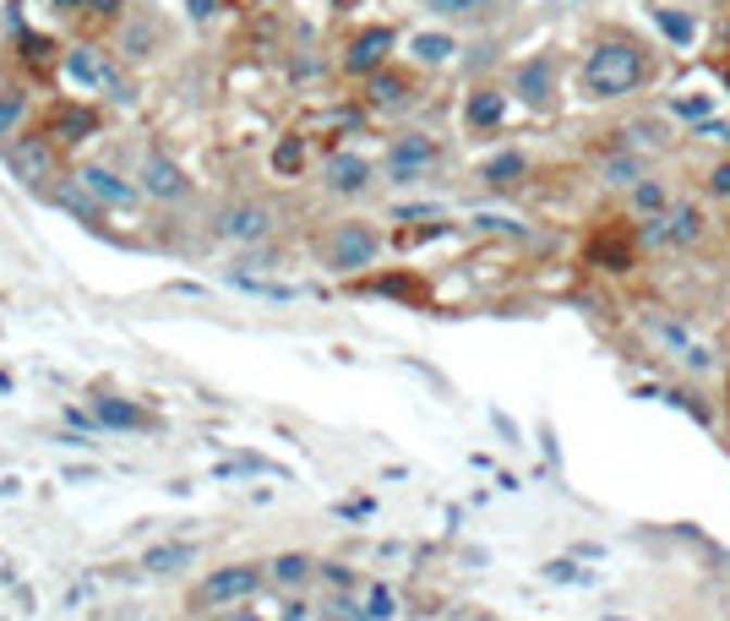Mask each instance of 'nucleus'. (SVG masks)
<instances>
[{
    "instance_id": "obj_1",
    "label": "nucleus",
    "mask_w": 730,
    "mask_h": 621,
    "mask_svg": "<svg viewBox=\"0 0 730 621\" xmlns=\"http://www.w3.org/2000/svg\"><path fill=\"white\" fill-rule=\"evenodd\" d=\"M583 77H589V93H594V99H627V93L643 88L649 61H643L638 45H627V39H605V45L589 50Z\"/></svg>"
},
{
    "instance_id": "obj_2",
    "label": "nucleus",
    "mask_w": 730,
    "mask_h": 621,
    "mask_svg": "<svg viewBox=\"0 0 730 621\" xmlns=\"http://www.w3.org/2000/svg\"><path fill=\"white\" fill-rule=\"evenodd\" d=\"M643 333L654 339V344H665L676 360H687V371H714V355H708V344H697L681 322H670V317H659V310H649L643 317Z\"/></svg>"
},
{
    "instance_id": "obj_3",
    "label": "nucleus",
    "mask_w": 730,
    "mask_h": 621,
    "mask_svg": "<svg viewBox=\"0 0 730 621\" xmlns=\"http://www.w3.org/2000/svg\"><path fill=\"white\" fill-rule=\"evenodd\" d=\"M377 256V235L365 229V224H338L332 235H327V262L338 267V273H354V267H365Z\"/></svg>"
},
{
    "instance_id": "obj_4",
    "label": "nucleus",
    "mask_w": 730,
    "mask_h": 621,
    "mask_svg": "<svg viewBox=\"0 0 730 621\" xmlns=\"http://www.w3.org/2000/svg\"><path fill=\"white\" fill-rule=\"evenodd\" d=\"M256 567H224V572H213L207 583H202V599L207 605H235V599H251L256 594Z\"/></svg>"
},
{
    "instance_id": "obj_5",
    "label": "nucleus",
    "mask_w": 730,
    "mask_h": 621,
    "mask_svg": "<svg viewBox=\"0 0 730 621\" xmlns=\"http://www.w3.org/2000/svg\"><path fill=\"white\" fill-rule=\"evenodd\" d=\"M431 159H437V148H431L426 137H404V142H393V153H388V175H393V180H420Z\"/></svg>"
},
{
    "instance_id": "obj_6",
    "label": "nucleus",
    "mask_w": 730,
    "mask_h": 621,
    "mask_svg": "<svg viewBox=\"0 0 730 621\" xmlns=\"http://www.w3.org/2000/svg\"><path fill=\"white\" fill-rule=\"evenodd\" d=\"M218 229H224L229 240H262V235L273 229V213L256 207V202H246V207H229V213L218 218Z\"/></svg>"
},
{
    "instance_id": "obj_7",
    "label": "nucleus",
    "mask_w": 730,
    "mask_h": 621,
    "mask_svg": "<svg viewBox=\"0 0 730 621\" xmlns=\"http://www.w3.org/2000/svg\"><path fill=\"white\" fill-rule=\"evenodd\" d=\"M703 235V218H697V207H687V202H670L665 207V240L670 245H692Z\"/></svg>"
},
{
    "instance_id": "obj_8",
    "label": "nucleus",
    "mask_w": 730,
    "mask_h": 621,
    "mask_svg": "<svg viewBox=\"0 0 730 621\" xmlns=\"http://www.w3.org/2000/svg\"><path fill=\"white\" fill-rule=\"evenodd\" d=\"M327 180H332L338 191H365V180H372V164L354 159V153H338V159L327 164Z\"/></svg>"
},
{
    "instance_id": "obj_9",
    "label": "nucleus",
    "mask_w": 730,
    "mask_h": 621,
    "mask_svg": "<svg viewBox=\"0 0 730 621\" xmlns=\"http://www.w3.org/2000/svg\"><path fill=\"white\" fill-rule=\"evenodd\" d=\"M518 93H524V104H545L551 99V61H529V66H518Z\"/></svg>"
},
{
    "instance_id": "obj_10",
    "label": "nucleus",
    "mask_w": 730,
    "mask_h": 621,
    "mask_svg": "<svg viewBox=\"0 0 730 621\" xmlns=\"http://www.w3.org/2000/svg\"><path fill=\"white\" fill-rule=\"evenodd\" d=\"M72 77H83V83H93V88H110V93H126V83H121L104 61H93L88 50H77V55H72Z\"/></svg>"
},
{
    "instance_id": "obj_11",
    "label": "nucleus",
    "mask_w": 730,
    "mask_h": 621,
    "mask_svg": "<svg viewBox=\"0 0 730 621\" xmlns=\"http://www.w3.org/2000/svg\"><path fill=\"white\" fill-rule=\"evenodd\" d=\"M142 180H148V191H153V197H180V191H186V180H180V169H175L169 159H148Z\"/></svg>"
},
{
    "instance_id": "obj_12",
    "label": "nucleus",
    "mask_w": 730,
    "mask_h": 621,
    "mask_svg": "<svg viewBox=\"0 0 730 621\" xmlns=\"http://www.w3.org/2000/svg\"><path fill=\"white\" fill-rule=\"evenodd\" d=\"M83 186H88V191H93L99 202H110V207L131 202V191H126V186H121L115 175H104V169H88V175H83Z\"/></svg>"
},
{
    "instance_id": "obj_13",
    "label": "nucleus",
    "mask_w": 730,
    "mask_h": 621,
    "mask_svg": "<svg viewBox=\"0 0 730 621\" xmlns=\"http://www.w3.org/2000/svg\"><path fill=\"white\" fill-rule=\"evenodd\" d=\"M670 202H665V186L659 180H638L632 186V213H643V218H659Z\"/></svg>"
},
{
    "instance_id": "obj_14",
    "label": "nucleus",
    "mask_w": 730,
    "mask_h": 621,
    "mask_svg": "<svg viewBox=\"0 0 730 621\" xmlns=\"http://www.w3.org/2000/svg\"><path fill=\"white\" fill-rule=\"evenodd\" d=\"M382 50H388V34H365V39L349 50V66H354V72H372V66L382 61Z\"/></svg>"
},
{
    "instance_id": "obj_15",
    "label": "nucleus",
    "mask_w": 730,
    "mask_h": 621,
    "mask_svg": "<svg viewBox=\"0 0 730 621\" xmlns=\"http://www.w3.org/2000/svg\"><path fill=\"white\" fill-rule=\"evenodd\" d=\"M502 110H507L502 93H475V99H469V121H475V126H496Z\"/></svg>"
},
{
    "instance_id": "obj_16",
    "label": "nucleus",
    "mask_w": 730,
    "mask_h": 621,
    "mask_svg": "<svg viewBox=\"0 0 730 621\" xmlns=\"http://www.w3.org/2000/svg\"><path fill=\"white\" fill-rule=\"evenodd\" d=\"M426 7H431L437 17H480V12L496 7V0H426Z\"/></svg>"
},
{
    "instance_id": "obj_17",
    "label": "nucleus",
    "mask_w": 730,
    "mask_h": 621,
    "mask_svg": "<svg viewBox=\"0 0 730 621\" xmlns=\"http://www.w3.org/2000/svg\"><path fill=\"white\" fill-rule=\"evenodd\" d=\"M12 164H17V169H23L28 180H45V164H50V153H45L39 142H23V148L12 153Z\"/></svg>"
},
{
    "instance_id": "obj_18",
    "label": "nucleus",
    "mask_w": 730,
    "mask_h": 621,
    "mask_svg": "<svg viewBox=\"0 0 730 621\" xmlns=\"http://www.w3.org/2000/svg\"><path fill=\"white\" fill-rule=\"evenodd\" d=\"M654 23H659L665 39H676V45H692V34H697V23H692L687 12H681V17H676V12H654Z\"/></svg>"
},
{
    "instance_id": "obj_19",
    "label": "nucleus",
    "mask_w": 730,
    "mask_h": 621,
    "mask_svg": "<svg viewBox=\"0 0 730 621\" xmlns=\"http://www.w3.org/2000/svg\"><path fill=\"white\" fill-rule=\"evenodd\" d=\"M273 578H278V583H305V578H311V561H305V556H278V561H273Z\"/></svg>"
},
{
    "instance_id": "obj_20",
    "label": "nucleus",
    "mask_w": 730,
    "mask_h": 621,
    "mask_svg": "<svg viewBox=\"0 0 730 621\" xmlns=\"http://www.w3.org/2000/svg\"><path fill=\"white\" fill-rule=\"evenodd\" d=\"M415 55H420V61H448V55H453V39H442V34H420V39H415Z\"/></svg>"
},
{
    "instance_id": "obj_21",
    "label": "nucleus",
    "mask_w": 730,
    "mask_h": 621,
    "mask_svg": "<svg viewBox=\"0 0 730 621\" xmlns=\"http://www.w3.org/2000/svg\"><path fill=\"white\" fill-rule=\"evenodd\" d=\"M605 180H611V186H638L643 169H638V159H611V164H605Z\"/></svg>"
},
{
    "instance_id": "obj_22",
    "label": "nucleus",
    "mask_w": 730,
    "mask_h": 621,
    "mask_svg": "<svg viewBox=\"0 0 730 621\" xmlns=\"http://www.w3.org/2000/svg\"><path fill=\"white\" fill-rule=\"evenodd\" d=\"M186 561H191V545H169V550L148 556V572H169V567H186Z\"/></svg>"
},
{
    "instance_id": "obj_23",
    "label": "nucleus",
    "mask_w": 730,
    "mask_h": 621,
    "mask_svg": "<svg viewBox=\"0 0 730 621\" xmlns=\"http://www.w3.org/2000/svg\"><path fill=\"white\" fill-rule=\"evenodd\" d=\"M388 616H393V594L377 583L372 594H365V621H388Z\"/></svg>"
},
{
    "instance_id": "obj_24",
    "label": "nucleus",
    "mask_w": 730,
    "mask_h": 621,
    "mask_svg": "<svg viewBox=\"0 0 730 621\" xmlns=\"http://www.w3.org/2000/svg\"><path fill=\"white\" fill-rule=\"evenodd\" d=\"M486 175H491V180H513V175H524V159H518V153H502V159L486 164Z\"/></svg>"
},
{
    "instance_id": "obj_25",
    "label": "nucleus",
    "mask_w": 730,
    "mask_h": 621,
    "mask_svg": "<svg viewBox=\"0 0 730 621\" xmlns=\"http://www.w3.org/2000/svg\"><path fill=\"white\" fill-rule=\"evenodd\" d=\"M670 110H676V115H687V121H697V126L708 121V99H676Z\"/></svg>"
},
{
    "instance_id": "obj_26",
    "label": "nucleus",
    "mask_w": 730,
    "mask_h": 621,
    "mask_svg": "<svg viewBox=\"0 0 730 621\" xmlns=\"http://www.w3.org/2000/svg\"><path fill=\"white\" fill-rule=\"evenodd\" d=\"M99 415L115 420V426H142V415H137V409H121V404H99Z\"/></svg>"
},
{
    "instance_id": "obj_27",
    "label": "nucleus",
    "mask_w": 730,
    "mask_h": 621,
    "mask_svg": "<svg viewBox=\"0 0 730 621\" xmlns=\"http://www.w3.org/2000/svg\"><path fill=\"white\" fill-rule=\"evenodd\" d=\"M708 191H714V197H730V164H714V169H708Z\"/></svg>"
},
{
    "instance_id": "obj_28",
    "label": "nucleus",
    "mask_w": 730,
    "mask_h": 621,
    "mask_svg": "<svg viewBox=\"0 0 730 621\" xmlns=\"http://www.w3.org/2000/svg\"><path fill=\"white\" fill-rule=\"evenodd\" d=\"M545 572H551V578H556V583H583V572H578V567H572V561H551V567H545Z\"/></svg>"
},
{
    "instance_id": "obj_29",
    "label": "nucleus",
    "mask_w": 730,
    "mask_h": 621,
    "mask_svg": "<svg viewBox=\"0 0 730 621\" xmlns=\"http://www.w3.org/2000/svg\"><path fill=\"white\" fill-rule=\"evenodd\" d=\"M697 137H708V142H730V126H719V121H703V126H697Z\"/></svg>"
},
{
    "instance_id": "obj_30",
    "label": "nucleus",
    "mask_w": 730,
    "mask_h": 621,
    "mask_svg": "<svg viewBox=\"0 0 730 621\" xmlns=\"http://www.w3.org/2000/svg\"><path fill=\"white\" fill-rule=\"evenodd\" d=\"M12 121H17V99L0 93V126H12Z\"/></svg>"
},
{
    "instance_id": "obj_31",
    "label": "nucleus",
    "mask_w": 730,
    "mask_h": 621,
    "mask_svg": "<svg viewBox=\"0 0 730 621\" xmlns=\"http://www.w3.org/2000/svg\"><path fill=\"white\" fill-rule=\"evenodd\" d=\"M224 621H256V616H246V610H229V616H224Z\"/></svg>"
},
{
    "instance_id": "obj_32",
    "label": "nucleus",
    "mask_w": 730,
    "mask_h": 621,
    "mask_svg": "<svg viewBox=\"0 0 730 621\" xmlns=\"http://www.w3.org/2000/svg\"><path fill=\"white\" fill-rule=\"evenodd\" d=\"M55 7H83V0H55Z\"/></svg>"
}]
</instances>
